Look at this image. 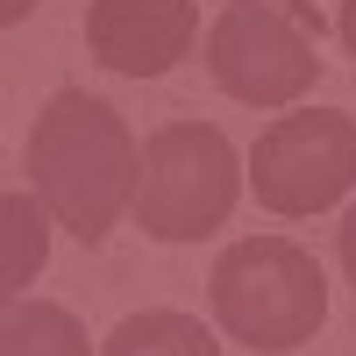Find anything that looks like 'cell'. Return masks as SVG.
Listing matches in <instances>:
<instances>
[{
  "label": "cell",
  "mask_w": 356,
  "mask_h": 356,
  "mask_svg": "<svg viewBox=\"0 0 356 356\" xmlns=\"http://www.w3.org/2000/svg\"><path fill=\"white\" fill-rule=\"evenodd\" d=\"M136 164L143 150L129 122L93 93H57L29 129V186L79 243H107V228L136 200Z\"/></svg>",
  "instance_id": "cell-1"
},
{
  "label": "cell",
  "mask_w": 356,
  "mask_h": 356,
  "mask_svg": "<svg viewBox=\"0 0 356 356\" xmlns=\"http://www.w3.org/2000/svg\"><path fill=\"white\" fill-rule=\"evenodd\" d=\"M243 200V157L214 122H164L136 164V228L157 243H200Z\"/></svg>",
  "instance_id": "cell-2"
},
{
  "label": "cell",
  "mask_w": 356,
  "mask_h": 356,
  "mask_svg": "<svg viewBox=\"0 0 356 356\" xmlns=\"http://www.w3.org/2000/svg\"><path fill=\"white\" fill-rule=\"evenodd\" d=\"M214 314L235 342L250 349H300L321 321H328V285H321L314 257L300 243H285V235H250V243L221 250L214 278Z\"/></svg>",
  "instance_id": "cell-3"
},
{
  "label": "cell",
  "mask_w": 356,
  "mask_h": 356,
  "mask_svg": "<svg viewBox=\"0 0 356 356\" xmlns=\"http://www.w3.org/2000/svg\"><path fill=\"white\" fill-rule=\"evenodd\" d=\"M207 72L243 107H292L321 79L314 57V15L278 0H235L207 36Z\"/></svg>",
  "instance_id": "cell-4"
},
{
  "label": "cell",
  "mask_w": 356,
  "mask_h": 356,
  "mask_svg": "<svg viewBox=\"0 0 356 356\" xmlns=\"http://www.w3.org/2000/svg\"><path fill=\"white\" fill-rule=\"evenodd\" d=\"M349 186H356V122L342 107L285 114L250 150V193L271 207V214H285V221L335 207Z\"/></svg>",
  "instance_id": "cell-5"
},
{
  "label": "cell",
  "mask_w": 356,
  "mask_h": 356,
  "mask_svg": "<svg viewBox=\"0 0 356 356\" xmlns=\"http://www.w3.org/2000/svg\"><path fill=\"white\" fill-rule=\"evenodd\" d=\"M200 0H93L86 8V50L107 72L129 79H164L193 50Z\"/></svg>",
  "instance_id": "cell-6"
},
{
  "label": "cell",
  "mask_w": 356,
  "mask_h": 356,
  "mask_svg": "<svg viewBox=\"0 0 356 356\" xmlns=\"http://www.w3.org/2000/svg\"><path fill=\"white\" fill-rule=\"evenodd\" d=\"M0 356H93V349H86V328L65 307H50V300H8Z\"/></svg>",
  "instance_id": "cell-7"
},
{
  "label": "cell",
  "mask_w": 356,
  "mask_h": 356,
  "mask_svg": "<svg viewBox=\"0 0 356 356\" xmlns=\"http://www.w3.org/2000/svg\"><path fill=\"white\" fill-rule=\"evenodd\" d=\"M107 356H221V342L207 335L193 314L150 307V314H129L122 328L107 335Z\"/></svg>",
  "instance_id": "cell-8"
},
{
  "label": "cell",
  "mask_w": 356,
  "mask_h": 356,
  "mask_svg": "<svg viewBox=\"0 0 356 356\" xmlns=\"http://www.w3.org/2000/svg\"><path fill=\"white\" fill-rule=\"evenodd\" d=\"M0 228H8V271H0V285H8V300H22V285L36 278V264H43V214H36V200L8 193L0 200Z\"/></svg>",
  "instance_id": "cell-9"
},
{
  "label": "cell",
  "mask_w": 356,
  "mask_h": 356,
  "mask_svg": "<svg viewBox=\"0 0 356 356\" xmlns=\"http://www.w3.org/2000/svg\"><path fill=\"white\" fill-rule=\"evenodd\" d=\"M335 250H342V271H349V285H356V207H349L342 228H335Z\"/></svg>",
  "instance_id": "cell-10"
},
{
  "label": "cell",
  "mask_w": 356,
  "mask_h": 356,
  "mask_svg": "<svg viewBox=\"0 0 356 356\" xmlns=\"http://www.w3.org/2000/svg\"><path fill=\"white\" fill-rule=\"evenodd\" d=\"M335 29H342V43H349V57H356V0H342V22H335Z\"/></svg>",
  "instance_id": "cell-11"
},
{
  "label": "cell",
  "mask_w": 356,
  "mask_h": 356,
  "mask_svg": "<svg viewBox=\"0 0 356 356\" xmlns=\"http://www.w3.org/2000/svg\"><path fill=\"white\" fill-rule=\"evenodd\" d=\"M29 8H36V0H8V8H0V15H8V22H15V15H29Z\"/></svg>",
  "instance_id": "cell-12"
}]
</instances>
